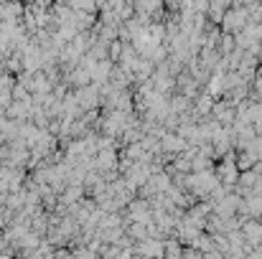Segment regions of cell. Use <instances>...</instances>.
Returning <instances> with one entry per match:
<instances>
[{
    "mask_svg": "<svg viewBox=\"0 0 262 259\" xmlns=\"http://www.w3.org/2000/svg\"><path fill=\"white\" fill-rule=\"evenodd\" d=\"M245 234H247V237H255L252 242H262V226L255 224V221H250V224L245 226Z\"/></svg>",
    "mask_w": 262,
    "mask_h": 259,
    "instance_id": "6da1fadb",
    "label": "cell"
},
{
    "mask_svg": "<svg viewBox=\"0 0 262 259\" xmlns=\"http://www.w3.org/2000/svg\"><path fill=\"white\" fill-rule=\"evenodd\" d=\"M97 166H99V168H110V166H115V153H104V150H102V153L97 155Z\"/></svg>",
    "mask_w": 262,
    "mask_h": 259,
    "instance_id": "7a4b0ae2",
    "label": "cell"
}]
</instances>
